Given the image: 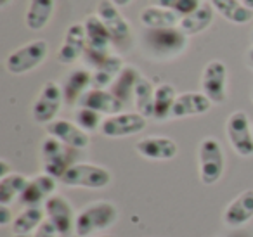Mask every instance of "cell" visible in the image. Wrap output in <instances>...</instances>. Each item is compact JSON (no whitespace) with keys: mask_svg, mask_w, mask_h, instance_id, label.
Segmentation results:
<instances>
[{"mask_svg":"<svg viewBox=\"0 0 253 237\" xmlns=\"http://www.w3.org/2000/svg\"><path fill=\"white\" fill-rule=\"evenodd\" d=\"M33 237H61V234L57 232V229L49 222V220H43V223L35 230Z\"/></svg>","mask_w":253,"mask_h":237,"instance_id":"obj_34","label":"cell"},{"mask_svg":"<svg viewBox=\"0 0 253 237\" xmlns=\"http://www.w3.org/2000/svg\"><path fill=\"white\" fill-rule=\"evenodd\" d=\"M211 5L220 16L234 25H246L252 21L253 11L248 9L241 0H211Z\"/></svg>","mask_w":253,"mask_h":237,"instance_id":"obj_28","label":"cell"},{"mask_svg":"<svg viewBox=\"0 0 253 237\" xmlns=\"http://www.w3.org/2000/svg\"><path fill=\"white\" fill-rule=\"evenodd\" d=\"M47 133L49 137H54L64 146L71 147V149H85L90 144V137L87 132L80 128L77 123H71L68 119H54L52 123L47 125Z\"/></svg>","mask_w":253,"mask_h":237,"instance_id":"obj_16","label":"cell"},{"mask_svg":"<svg viewBox=\"0 0 253 237\" xmlns=\"http://www.w3.org/2000/svg\"><path fill=\"white\" fill-rule=\"evenodd\" d=\"M12 168L9 166V163L5 159H0V178H4V177H7V175H11L12 173Z\"/></svg>","mask_w":253,"mask_h":237,"instance_id":"obj_36","label":"cell"},{"mask_svg":"<svg viewBox=\"0 0 253 237\" xmlns=\"http://www.w3.org/2000/svg\"><path fill=\"white\" fill-rule=\"evenodd\" d=\"M198 163H200V180L205 185H215L220 180L225 170V158L217 139L207 137L201 140L198 149Z\"/></svg>","mask_w":253,"mask_h":237,"instance_id":"obj_5","label":"cell"},{"mask_svg":"<svg viewBox=\"0 0 253 237\" xmlns=\"http://www.w3.org/2000/svg\"><path fill=\"white\" fill-rule=\"evenodd\" d=\"M102 115L94 109H88V108H80L77 113H75V123L80 126L84 132H94V130H101L102 126Z\"/></svg>","mask_w":253,"mask_h":237,"instance_id":"obj_33","label":"cell"},{"mask_svg":"<svg viewBox=\"0 0 253 237\" xmlns=\"http://www.w3.org/2000/svg\"><path fill=\"white\" fill-rule=\"evenodd\" d=\"M180 16L175 14L173 11L162 7L149 5L141 12V23L148 30H167V28H179Z\"/></svg>","mask_w":253,"mask_h":237,"instance_id":"obj_22","label":"cell"},{"mask_svg":"<svg viewBox=\"0 0 253 237\" xmlns=\"http://www.w3.org/2000/svg\"><path fill=\"white\" fill-rule=\"evenodd\" d=\"M148 118L139 113H118L104 118L101 126V133L109 139H120V137H130L142 132L146 128Z\"/></svg>","mask_w":253,"mask_h":237,"instance_id":"obj_12","label":"cell"},{"mask_svg":"<svg viewBox=\"0 0 253 237\" xmlns=\"http://www.w3.org/2000/svg\"><path fill=\"white\" fill-rule=\"evenodd\" d=\"M125 68L122 57L120 56H111L106 61H102L97 68H94L92 71V88H108L113 85V81L118 78V75L122 73V70Z\"/></svg>","mask_w":253,"mask_h":237,"instance_id":"obj_23","label":"cell"},{"mask_svg":"<svg viewBox=\"0 0 253 237\" xmlns=\"http://www.w3.org/2000/svg\"><path fill=\"white\" fill-rule=\"evenodd\" d=\"M113 4L116 5V7H125V5H128L132 2V0H111Z\"/></svg>","mask_w":253,"mask_h":237,"instance_id":"obj_37","label":"cell"},{"mask_svg":"<svg viewBox=\"0 0 253 237\" xmlns=\"http://www.w3.org/2000/svg\"><path fill=\"white\" fill-rule=\"evenodd\" d=\"M151 4L155 5V7L173 11L175 14H179L180 18H184V16L196 11L203 2H201V0H151Z\"/></svg>","mask_w":253,"mask_h":237,"instance_id":"obj_32","label":"cell"},{"mask_svg":"<svg viewBox=\"0 0 253 237\" xmlns=\"http://www.w3.org/2000/svg\"><path fill=\"white\" fill-rule=\"evenodd\" d=\"M141 77L142 75L139 73L134 66H125L122 70V73L118 75V78L113 81L109 90H111V94L115 95V97H118L123 104L128 101H134L135 85H137V81Z\"/></svg>","mask_w":253,"mask_h":237,"instance_id":"obj_26","label":"cell"},{"mask_svg":"<svg viewBox=\"0 0 253 237\" xmlns=\"http://www.w3.org/2000/svg\"><path fill=\"white\" fill-rule=\"evenodd\" d=\"M241 2L246 5V7H248V9H252V11H253V0H241Z\"/></svg>","mask_w":253,"mask_h":237,"instance_id":"obj_39","label":"cell"},{"mask_svg":"<svg viewBox=\"0 0 253 237\" xmlns=\"http://www.w3.org/2000/svg\"><path fill=\"white\" fill-rule=\"evenodd\" d=\"M45 220V209L43 206L39 208H25L12 222L11 229L14 236H30V234H35V230Z\"/></svg>","mask_w":253,"mask_h":237,"instance_id":"obj_27","label":"cell"},{"mask_svg":"<svg viewBox=\"0 0 253 237\" xmlns=\"http://www.w3.org/2000/svg\"><path fill=\"white\" fill-rule=\"evenodd\" d=\"M187 49V35L179 28L148 30L144 33V50L158 61H169Z\"/></svg>","mask_w":253,"mask_h":237,"instance_id":"obj_2","label":"cell"},{"mask_svg":"<svg viewBox=\"0 0 253 237\" xmlns=\"http://www.w3.org/2000/svg\"><path fill=\"white\" fill-rule=\"evenodd\" d=\"M213 102L203 92H186L177 95V101L172 109V118H187V116H200L211 109Z\"/></svg>","mask_w":253,"mask_h":237,"instance_id":"obj_20","label":"cell"},{"mask_svg":"<svg viewBox=\"0 0 253 237\" xmlns=\"http://www.w3.org/2000/svg\"><path fill=\"white\" fill-rule=\"evenodd\" d=\"M54 12V0H32L25 16V25L32 32H40L47 26Z\"/></svg>","mask_w":253,"mask_h":237,"instance_id":"obj_25","label":"cell"},{"mask_svg":"<svg viewBox=\"0 0 253 237\" xmlns=\"http://www.w3.org/2000/svg\"><path fill=\"white\" fill-rule=\"evenodd\" d=\"M84 26L85 35H87V49H85L84 59L92 68H97L102 61H106L111 56V52H109V47L113 43L111 35L97 14L88 16L84 21Z\"/></svg>","mask_w":253,"mask_h":237,"instance_id":"obj_3","label":"cell"},{"mask_svg":"<svg viewBox=\"0 0 253 237\" xmlns=\"http://www.w3.org/2000/svg\"><path fill=\"white\" fill-rule=\"evenodd\" d=\"M30 178H26L23 173L12 171L7 177L0 178V204L11 206L18 198H21L28 185Z\"/></svg>","mask_w":253,"mask_h":237,"instance_id":"obj_30","label":"cell"},{"mask_svg":"<svg viewBox=\"0 0 253 237\" xmlns=\"http://www.w3.org/2000/svg\"><path fill=\"white\" fill-rule=\"evenodd\" d=\"M252 126H253V123H252Z\"/></svg>","mask_w":253,"mask_h":237,"instance_id":"obj_43","label":"cell"},{"mask_svg":"<svg viewBox=\"0 0 253 237\" xmlns=\"http://www.w3.org/2000/svg\"><path fill=\"white\" fill-rule=\"evenodd\" d=\"M14 237H30V236H14Z\"/></svg>","mask_w":253,"mask_h":237,"instance_id":"obj_42","label":"cell"},{"mask_svg":"<svg viewBox=\"0 0 253 237\" xmlns=\"http://www.w3.org/2000/svg\"><path fill=\"white\" fill-rule=\"evenodd\" d=\"M92 88V73L88 70H75L66 77L63 83L64 102L75 106Z\"/></svg>","mask_w":253,"mask_h":237,"instance_id":"obj_21","label":"cell"},{"mask_svg":"<svg viewBox=\"0 0 253 237\" xmlns=\"http://www.w3.org/2000/svg\"><path fill=\"white\" fill-rule=\"evenodd\" d=\"M7 4H9V0H0V7H2V9L7 7Z\"/></svg>","mask_w":253,"mask_h":237,"instance_id":"obj_40","label":"cell"},{"mask_svg":"<svg viewBox=\"0 0 253 237\" xmlns=\"http://www.w3.org/2000/svg\"><path fill=\"white\" fill-rule=\"evenodd\" d=\"M42 168L43 173L61 180L63 175L75 164L77 149L64 146L54 137H47L42 142Z\"/></svg>","mask_w":253,"mask_h":237,"instance_id":"obj_6","label":"cell"},{"mask_svg":"<svg viewBox=\"0 0 253 237\" xmlns=\"http://www.w3.org/2000/svg\"><path fill=\"white\" fill-rule=\"evenodd\" d=\"M57 182H59L57 178L50 177L47 173L35 175L33 178H30L25 192L19 198V202L25 208H39V206H43L47 202V199L56 196Z\"/></svg>","mask_w":253,"mask_h":237,"instance_id":"obj_14","label":"cell"},{"mask_svg":"<svg viewBox=\"0 0 253 237\" xmlns=\"http://www.w3.org/2000/svg\"><path fill=\"white\" fill-rule=\"evenodd\" d=\"M47 54H49V45L45 40H33L9 54L5 59V68L12 75L30 73L47 59Z\"/></svg>","mask_w":253,"mask_h":237,"instance_id":"obj_7","label":"cell"},{"mask_svg":"<svg viewBox=\"0 0 253 237\" xmlns=\"http://www.w3.org/2000/svg\"><path fill=\"white\" fill-rule=\"evenodd\" d=\"M90 237H115V236H108V234H99V236H90Z\"/></svg>","mask_w":253,"mask_h":237,"instance_id":"obj_41","label":"cell"},{"mask_svg":"<svg viewBox=\"0 0 253 237\" xmlns=\"http://www.w3.org/2000/svg\"><path fill=\"white\" fill-rule=\"evenodd\" d=\"M80 108H88L94 109V111L101 113V115H118L123 111V102L118 97L111 94V90H106V88H90L84 97L80 99Z\"/></svg>","mask_w":253,"mask_h":237,"instance_id":"obj_19","label":"cell"},{"mask_svg":"<svg viewBox=\"0 0 253 237\" xmlns=\"http://www.w3.org/2000/svg\"><path fill=\"white\" fill-rule=\"evenodd\" d=\"M177 101L175 87L170 83H162L155 90V106H153V118L156 121H165L172 118V109Z\"/></svg>","mask_w":253,"mask_h":237,"instance_id":"obj_29","label":"cell"},{"mask_svg":"<svg viewBox=\"0 0 253 237\" xmlns=\"http://www.w3.org/2000/svg\"><path fill=\"white\" fill-rule=\"evenodd\" d=\"M118 220V208L109 201H94L77 213L75 220V236L90 237L113 227Z\"/></svg>","mask_w":253,"mask_h":237,"instance_id":"obj_1","label":"cell"},{"mask_svg":"<svg viewBox=\"0 0 253 237\" xmlns=\"http://www.w3.org/2000/svg\"><path fill=\"white\" fill-rule=\"evenodd\" d=\"M135 151L151 161H170L177 156L179 147L170 137H144L135 144Z\"/></svg>","mask_w":253,"mask_h":237,"instance_id":"obj_17","label":"cell"},{"mask_svg":"<svg viewBox=\"0 0 253 237\" xmlns=\"http://www.w3.org/2000/svg\"><path fill=\"white\" fill-rule=\"evenodd\" d=\"M248 66L253 70V47L250 49V52H248Z\"/></svg>","mask_w":253,"mask_h":237,"instance_id":"obj_38","label":"cell"},{"mask_svg":"<svg viewBox=\"0 0 253 237\" xmlns=\"http://www.w3.org/2000/svg\"><path fill=\"white\" fill-rule=\"evenodd\" d=\"M87 49V35H85L84 23H75L64 33L63 45L57 52V61L61 64H75L78 59H82Z\"/></svg>","mask_w":253,"mask_h":237,"instance_id":"obj_15","label":"cell"},{"mask_svg":"<svg viewBox=\"0 0 253 237\" xmlns=\"http://www.w3.org/2000/svg\"><path fill=\"white\" fill-rule=\"evenodd\" d=\"M231 147L243 158L253 156V126L245 111H234L225 125Z\"/></svg>","mask_w":253,"mask_h":237,"instance_id":"obj_9","label":"cell"},{"mask_svg":"<svg viewBox=\"0 0 253 237\" xmlns=\"http://www.w3.org/2000/svg\"><path fill=\"white\" fill-rule=\"evenodd\" d=\"M16 216L12 215L11 208L9 206H2L0 204V227H7V225H12Z\"/></svg>","mask_w":253,"mask_h":237,"instance_id":"obj_35","label":"cell"},{"mask_svg":"<svg viewBox=\"0 0 253 237\" xmlns=\"http://www.w3.org/2000/svg\"><path fill=\"white\" fill-rule=\"evenodd\" d=\"M155 90L148 78L141 77L134 90V106L139 115L144 118H153V106H155Z\"/></svg>","mask_w":253,"mask_h":237,"instance_id":"obj_31","label":"cell"},{"mask_svg":"<svg viewBox=\"0 0 253 237\" xmlns=\"http://www.w3.org/2000/svg\"><path fill=\"white\" fill-rule=\"evenodd\" d=\"M45 209V218L52 223L57 229V232L61 234V237H66L70 234H75V209L71 206V202L68 201L64 196H52L50 199H47V202L43 204Z\"/></svg>","mask_w":253,"mask_h":237,"instance_id":"obj_13","label":"cell"},{"mask_svg":"<svg viewBox=\"0 0 253 237\" xmlns=\"http://www.w3.org/2000/svg\"><path fill=\"white\" fill-rule=\"evenodd\" d=\"M213 11H215L213 5L201 4L194 12H191V14L184 16L180 19L179 30L182 33H186L187 37L198 35V33L205 32L211 25V21H213Z\"/></svg>","mask_w":253,"mask_h":237,"instance_id":"obj_24","label":"cell"},{"mask_svg":"<svg viewBox=\"0 0 253 237\" xmlns=\"http://www.w3.org/2000/svg\"><path fill=\"white\" fill-rule=\"evenodd\" d=\"M97 16L102 23H104L106 30L111 35V40L115 45L125 47L128 45L132 37V30L130 25L120 14L118 7L113 4L111 0H101L97 5Z\"/></svg>","mask_w":253,"mask_h":237,"instance_id":"obj_10","label":"cell"},{"mask_svg":"<svg viewBox=\"0 0 253 237\" xmlns=\"http://www.w3.org/2000/svg\"><path fill=\"white\" fill-rule=\"evenodd\" d=\"M64 102L63 87L56 81H47L42 87L40 94L37 95L33 102L32 115L33 119L40 125H49L56 119L57 113L61 111V106Z\"/></svg>","mask_w":253,"mask_h":237,"instance_id":"obj_8","label":"cell"},{"mask_svg":"<svg viewBox=\"0 0 253 237\" xmlns=\"http://www.w3.org/2000/svg\"><path fill=\"white\" fill-rule=\"evenodd\" d=\"M224 223L232 229L246 225L253 220V191H243L236 199H232L224 211Z\"/></svg>","mask_w":253,"mask_h":237,"instance_id":"obj_18","label":"cell"},{"mask_svg":"<svg viewBox=\"0 0 253 237\" xmlns=\"http://www.w3.org/2000/svg\"><path fill=\"white\" fill-rule=\"evenodd\" d=\"M201 92L213 104H222L227 99V68L222 61H210L201 75Z\"/></svg>","mask_w":253,"mask_h":237,"instance_id":"obj_11","label":"cell"},{"mask_svg":"<svg viewBox=\"0 0 253 237\" xmlns=\"http://www.w3.org/2000/svg\"><path fill=\"white\" fill-rule=\"evenodd\" d=\"M111 171L94 163H75L61 178V184L73 189H104L111 184Z\"/></svg>","mask_w":253,"mask_h":237,"instance_id":"obj_4","label":"cell"}]
</instances>
